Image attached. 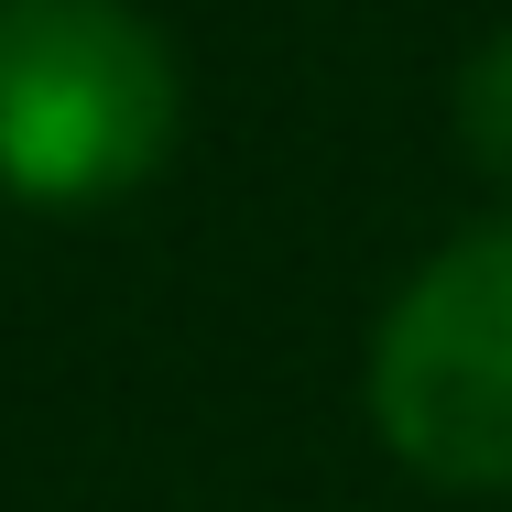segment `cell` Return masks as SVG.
I'll list each match as a JSON object with an SVG mask.
<instances>
[{
	"label": "cell",
	"instance_id": "obj_1",
	"mask_svg": "<svg viewBox=\"0 0 512 512\" xmlns=\"http://www.w3.org/2000/svg\"><path fill=\"white\" fill-rule=\"evenodd\" d=\"M175 44L131 0H0V186L33 207L131 197L175 153Z\"/></svg>",
	"mask_w": 512,
	"mask_h": 512
},
{
	"label": "cell",
	"instance_id": "obj_2",
	"mask_svg": "<svg viewBox=\"0 0 512 512\" xmlns=\"http://www.w3.org/2000/svg\"><path fill=\"white\" fill-rule=\"evenodd\" d=\"M371 425L436 491H512V218L447 240L371 338Z\"/></svg>",
	"mask_w": 512,
	"mask_h": 512
},
{
	"label": "cell",
	"instance_id": "obj_3",
	"mask_svg": "<svg viewBox=\"0 0 512 512\" xmlns=\"http://www.w3.org/2000/svg\"><path fill=\"white\" fill-rule=\"evenodd\" d=\"M458 131H469V153L512 175V33H491L480 55H469V77H458Z\"/></svg>",
	"mask_w": 512,
	"mask_h": 512
}]
</instances>
